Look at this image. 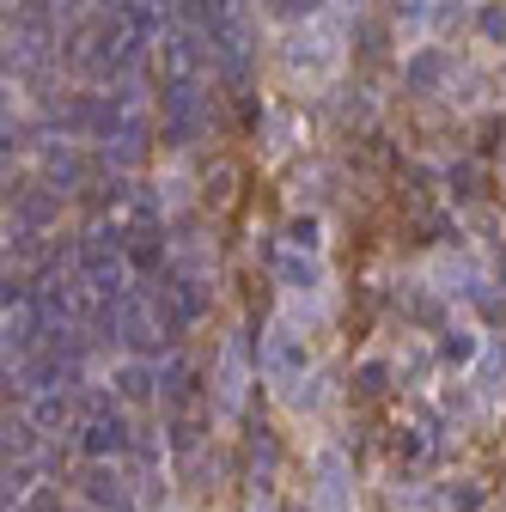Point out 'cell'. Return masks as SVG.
I'll return each instance as SVG.
<instances>
[{
  "instance_id": "cell-28",
  "label": "cell",
  "mask_w": 506,
  "mask_h": 512,
  "mask_svg": "<svg viewBox=\"0 0 506 512\" xmlns=\"http://www.w3.org/2000/svg\"><path fill=\"white\" fill-rule=\"evenodd\" d=\"M427 13H433V0H391V25H397V31L409 25V31L427 37Z\"/></svg>"
},
{
  "instance_id": "cell-19",
  "label": "cell",
  "mask_w": 506,
  "mask_h": 512,
  "mask_svg": "<svg viewBox=\"0 0 506 512\" xmlns=\"http://www.w3.org/2000/svg\"><path fill=\"white\" fill-rule=\"evenodd\" d=\"M299 141H305V116H299V110H275V104H269V122H263V153H269V159H287Z\"/></svg>"
},
{
  "instance_id": "cell-6",
  "label": "cell",
  "mask_w": 506,
  "mask_h": 512,
  "mask_svg": "<svg viewBox=\"0 0 506 512\" xmlns=\"http://www.w3.org/2000/svg\"><path fill=\"white\" fill-rule=\"evenodd\" d=\"M214 74V43L202 31H171L159 43V86H202Z\"/></svg>"
},
{
  "instance_id": "cell-17",
  "label": "cell",
  "mask_w": 506,
  "mask_h": 512,
  "mask_svg": "<svg viewBox=\"0 0 506 512\" xmlns=\"http://www.w3.org/2000/svg\"><path fill=\"white\" fill-rule=\"evenodd\" d=\"M281 238H287V250H299V256H324V244H330V232H324V214H318V208L287 214Z\"/></svg>"
},
{
  "instance_id": "cell-21",
  "label": "cell",
  "mask_w": 506,
  "mask_h": 512,
  "mask_svg": "<svg viewBox=\"0 0 506 512\" xmlns=\"http://www.w3.org/2000/svg\"><path fill=\"white\" fill-rule=\"evenodd\" d=\"M391 378H397V366H391L385 354H366V360L354 366V397H360V403L385 397V391H391Z\"/></svg>"
},
{
  "instance_id": "cell-30",
  "label": "cell",
  "mask_w": 506,
  "mask_h": 512,
  "mask_svg": "<svg viewBox=\"0 0 506 512\" xmlns=\"http://www.w3.org/2000/svg\"><path fill=\"white\" fill-rule=\"evenodd\" d=\"M226 7H232V13H257V7H263V0H226Z\"/></svg>"
},
{
  "instance_id": "cell-11",
  "label": "cell",
  "mask_w": 506,
  "mask_h": 512,
  "mask_svg": "<svg viewBox=\"0 0 506 512\" xmlns=\"http://www.w3.org/2000/svg\"><path fill=\"white\" fill-rule=\"evenodd\" d=\"M80 452H86V464H110V458H122V452H135V427H129V415H92V421H80Z\"/></svg>"
},
{
  "instance_id": "cell-16",
  "label": "cell",
  "mask_w": 506,
  "mask_h": 512,
  "mask_svg": "<svg viewBox=\"0 0 506 512\" xmlns=\"http://www.w3.org/2000/svg\"><path fill=\"white\" fill-rule=\"evenodd\" d=\"M159 403H171V409L196 403V360L189 354H165L159 360Z\"/></svg>"
},
{
  "instance_id": "cell-4",
  "label": "cell",
  "mask_w": 506,
  "mask_h": 512,
  "mask_svg": "<svg viewBox=\"0 0 506 512\" xmlns=\"http://www.w3.org/2000/svg\"><path fill=\"white\" fill-rule=\"evenodd\" d=\"M31 171H37L49 189H61V196H86V189H92V171H98V159L86 153V141L43 135V141H37V153H31Z\"/></svg>"
},
{
  "instance_id": "cell-7",
  "label": "cell",
  "mask_w": 506,
  "mask_h": 512,
  "mask_svg": "<svg viewBox=\"0 0 506 512\" xmlns=\"http://www.w3.org/2000/svg\"><path fill=\"white\" fill-rule=\"evenodd\" d=\"M257 348H250V330H226L220 336V360H214V397L226 403V409H238L244 403V391L257 384Z\"/></svg>"
},
{
  "instance_id": "cell-3",
  "label": "cell",
  "mask_w": 506,
  "mask_h": 512,
  "mask_svg": "<svg viewBox=\"0 0 506 512\" xmlns=\"http://www.w3.org/2000/svg\"><path fill=\"white\" fill-rule=\"evenodd\" d=\"M257 366H263V378L275 384V391L287 397L293 384H305L311 372H318V348H311V336L293 330L287 317H275L269 336H263V348H257Z\"/></svg>"
},
{
  "instance_id": "cell-27",
  "label": "cell",
  "mask_w": 506,
  "mask_h": 512,
  "mask_svg": "<svg viewBox=\"0 0 506 512\" xmlns=\"http://www.w3.org/2000/svg\"><path fill=\"white\" fill-rule=\"evenodd\" d=\"M275 458H281L275 433H269V427H257V433H250V464H257V482H269V476H275Z\"/></svg>"
},
{
  "instance_id": "cell-18",
  "label": "cell",
  "mask_w": 506,
  "mask_h": 512,
  "mask_svg": "<svg viewBox=\"0 0 506 512\" xmlns=\"http://www.w3.org/2000/svg\"><path fill=\"white\" fill-rule=\"evenodd\" d=\"M458 31H476V7H470V0H433V13H427V43H452Z\"/></svg>"
},
{
  "instance_id": "cell-22",
  "label": "cell",
  "mask_w": 506,
  "mask_h": 512,
  "mask_svg": "<svg viewBox=\"0 0 506 512\" xmlns=\"http://www.w3.org/2000/svg\"><path fill=\"white\" fill-rule=\"evenodd\" d=\"M25 415L37 421V433H55V427H68L74 421V391H49V397H31Z\"/></svg>"
},
{
  "instance_id": "cell-26",
  "label": "cell",
  "mask_w": 506,
  "mask_h": 512,
  "mask_svg": "<svg viewBox=\"0 0 506 512\" xmlns=\"http://www.w3.org/2000/svg\"><path fill=\"white\" fill-rule=\"evenodd\" d=\"M336 110H342V122H372L378 116V104H372L366 86H336Z\"/></svg>"
},
{
  "instance_id": "cell-9",
  "label": "cell",
  "mask_w": 506,
  "mask_h": 512,
  "mask_svg": "<svg viewBox=\"0 0 506 512\" xmlns=\"http://www.w3.org/2000/svg\"><path fill=\"white\" fill-rule=\"evenodd\" d=\"M311 512H354V464L336 445L311 458Z\"/></svg>"
},
{
  "instance_id": "cell-5",
  "label": "cell",
  "mask_w": 506,
  "mask_h": 512,
  "mask_svg": "<svg viewBox=\"0 0 506 512\" xmlns=\"http://www.w3.org/2000/svg\"><path fill=\"white\" fill-rule=\"evenodd\" d=\"M458 68H464V55L452 43H415L397 61V80H403L409 98H446L452 80H458Z\"/></svg>"
},
{
  "instance_id": "cell-12",
  "label": "cell",
  "mask_w": 506,
  "mask_h": 512,
  "mask_svg": "<svg viewBox=\"0 0 506 512\" xmlns=\"http://www.w3.org/2000/svg\"><path fill=\"white\" fill-rule=\"evenodd\" d=\"M482 348H488V336L470 330V324H446V330L433 336V360L446 366V372H476L482 366Z\"/></svg>"
},
{
  "instance_id": "cell-23",
  "label": "cell",
  "mask_w": 506,
  "mask_h": 512,
  "mask_svg": "<svg viewBox=\"0 0 506 512\" xmlns=\"http://www.w3.org/2000/svg\"><path fill=\"white\" fill-rule=\"evenodd\" d=\"M439 512H482V488L470 482V476H458V482H439Z\"/></svg>"
},
{
  "instance_id": "cell-15",
  "label": "cell",
  "mask_w": 506,
  "mask_h": 512,
  "mask_svg": "<svg viewBox=\"0 0 506 512\" xmlns=\"http://www.w3.org/2000/svg\"><path fill=\"white\" fill-rule=\"evenodd\" d=\"M439 189H446V208H482V165L476 159H452L439 171Z\"/></svg>"
},
{
  "instance_id": "cell-20",
  "label": "cell",
  "mask_w": 506,
  "mask_h": 512,
  "mask_svg": "<svg viewBox=\"0 0 506 512\" xmlns=\"http://www.w3.org/2000/svg\"><path fill=\"white\" fill-rule=\"evenodd\" d=\"M330 7H336V0H263V19H275L281 31H293V25L330 19Z\"/></svg>"
},
{
  "instance_id": "cell-31",
  "label": "cell",
  "mask_w": 506,
  "mask_h": 512,
  "mask_svg": "<svg viewBox=\"0 0 506 512\" xmlns=\"http://www.w3.org/2000/svg\"><path fill=\"white\" fill-rule=\"evenodd\" d=\"M336 7H354V19H360V13L372 7V0H336Z\"/></svg>"
},
{
  "instance_id": "cell-14",
  "label": "cell",
  "mask_w": 506,
  "mask_h": 512,
  "mask_svg": "<svg viewBox=\"0 0 506 512\" xmlns=\"http://www.w3.org/2000/svg\"><path fill=\"white\" fill-rule=\"evenodd\" d=\"M110 384H116L122 409H129V403H159V360H116Z\"/></svg>"
},
{
  "instance_id": "cell-24",
  "label": "cell",
  "mask_w": 506,
  "mask_h": 512,
  "mask_svg": "<svg viewBox=\"0 0 506 512\" xmlns=\"http://www.w3.org/2000/svg\"><path fill=\"white\" fill-rule=\"evenodd\" d=\"M476 37L494 55H506V7H500V0H482V7H476Z\"/></svg>"
},
{
  "instance_id": "cell-10",
  "label": "cell",
  "mask_w": 506,
  "mask_h": 512,
  "mask_svg": "<svg viewBox=\"0 0 506 512\" xmlns=\"http://www.w3.org/2000/svg\"><path fill=\"white\" fill-rule=\"evenodd\" d=\"M269 269H275V287H281L287 299H330V269H324V256L281 250Z\"/></svg>"
},
{
  "instance_id": "cell-1",
  "label": "cell",
  "mask_w": 506,
  "mask_h": 512,
  "mask_svg": "<svg viewBox=\"0 0 506 512\" xmlns=\"http://www.w3.org/2000/svg\"><path fill=\"white\" fill-rule=\"evenodd\" d=\"M348 49H354V43H348V25H342L336 13H330V19H318V25H293V31H281V43H275L281 74H287V80H305L311 92L336 86Z\"/></svg>"
},
{
  "instance_id": "cell-29",
  "label": "cell",
  "mask_w": 506,
  "mask_h": 512,
  "mask_svg": "<svg viewBox=\"0 0 506 512\" xmlns=\"http://www.w3.org/2000/svg\"><path fill=\"white\" fill-rule=\"evenodd\" d=\"M494 287H500V299H506V250L494 256Z\"/></svg>"
},
{
  "instance_id": "cell-25",
  "label": "cell",
  "mask_w": 506,
  "mask_h": 512,
  "mask_svg": "<svg viewBox=\"0 0 506 512\" xmlns=\"http://www.w3.org/2000/svg\"><path fill=\"white\" fill-rule=\"evenodd\" d=\"M232 196H238V171H232V165L202 171V208H226Z\"/></svg>"
},
{
  "instance_id": "cell-13",
  "label": "cell",
  "mask_w": 506,
  "mask_h": 512,
  "mask_svg": "<svg viewBox=\"0 0 506 512\" xmlns=\"http://www.w3.org/2000/svg\"><path fill=\"white\" fill-rule=\"evenodd\" d=\"M74 500H80L86 512H110L116 500H129V482H122L116 464H86V476L74 482Z\"/></svg>"
},
{
  "instance_id": "cell-2",
  "label": "cell",
  "mask_w": 506,
  "mask_h": 512,
  "mask_svg": "<svg viewBox=\"0 0 506 512\" xmlns=\"http://www.w3.org/2000/svg\"><path fill=\"white\" fill-rule=\"evenodd\" d=\"M208 128H214L208 86H159V141L171 153H189L196 141H208Z\"/></svg>"
},
{
  "instance_id": "cell-8",
  "label": "cell",
  "mask_w": 506,
  "mask_h": 512,
  "mask_svg": "<svg viewBox=\"0 0 506 512\" xmlns=\"http://www.w3.org/2000/svg\"><path fill=\"white\" fill-rule=\"evenodd\" d=\"M68 202L74 196H61V189H49L43 177H25V183H13L7 189V220H19V226H31V232H55L61 226V214H68Z\"/></svg>"
}]
</instances>
